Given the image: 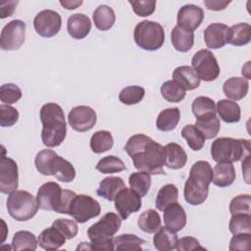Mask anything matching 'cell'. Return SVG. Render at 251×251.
I'll return each instance as SVG.
<instances>
[{
	"instance_id": "cell-1",
	"label": "cell",
	"mask_w": 251,
	"mask_h": 251,
	"mask_svg": "<svg viewBox=\"0 0 251 251\" xmlns=\"http://www.w3.org/2000/svg\"><path fill=\"white\" fill-rule=\"evenodd\" d=\"M125 151L139 172L149 175H165L163 170L166 164L165 146L151 137L142 133L130 136L126 143Z\"/></svg>"
},
{
	"instance_id": "cell-2",
	"label": "cell",
	"mask_w": 251,
	"mask_h": 251,
	"mask_svg": "<svg viewBox=\"0 0 251 251\" xmlns=\"http://www.w3.org/2000/svg\"><path fill=\"white\" fill-rule=\"evenodd\" d=\"M121 225L122 219L117 214L113 212L105 214L87 229V235L91 242H81L76 250H114L113 236L119 231Z\"/></svg>"
},
{
	"instance_id": "cell-3",
	"label": "cell",
	"mask_w": 251,
	"mask_h": 251,
	"mask_svg": "<svg viewBox=\"0 0 251 251\" xmlns=\"http://www.w3.org/2000/svg\"><path fill=\"white\" fill-rule=\"evenodd\" d=\"M41 139L45 146H59L66 138L67 124L64 111L56 103H46L40 109Z\"/></svg>"
},
{
	"instance_id": "cell-4",
	"label": "cell",
	"mask_w": 251,
	"mask_h": 251,
	"mask_svg": "<svg viewBox=\"0 0 251 251\" xmlns=\"http://www.w3.org/2000/svg\"><path fill=\"white\" fill-rule=\"evenodd\" d=\"M251 144L248 139L220 137L211 145V155L217 163H232L250 155Z\"/></svg>"
},
{
	"instance_id": "cell-5",
	"label": "cell",
	"mask_w": 251,
	"mask_h": 251,
	"mask_svg": "<svg viewBox=\"0 0 251 251\" xmlns=\"http://www.w3.org/2000/svg\"><path fill=\"white\" fill-rule=\"evenodd\" d=\"M38 208L37 200L28 191L15 190L8 196V213L18 222H25L30 220L35 216Z\"/></svg>"
},
{
	"instance_id": "cell-6",
	"label": "cell",
	"mask_w": 251,
	"mask_h": 251,
	"mask_svg": "<svg viewBox=\"0 0 251 251\" xmlns=\"http://www.w3.org/2000/svg\"><path fill=\"white\" fill-rule=\"evenodd\" d=\"M133 38L138 47L146 51L160 49L165 41L163 26L154 21H142L135 25Z\"/></svg>"
},
{
	"instance_id": "cell-7",
	"label": "cell",
	"mask_w": 251,
	"mask_h": 251,
	"mask_svg": "<svg viewBox=\"0 0 251 251\" xmlns=\"http://www.w3.org/2000/svg\"><path fill=\"white\" fill-rule=\"evenodd\" d=\"M191 65L200 80L204 81L215 80L221 72L216 57L209 49L197 51L192 57Z\"/></svg>"
},
{
	"instance_id": "cell-8",
	"label": "cell",
	"mask_w": 251,
	"mask_h": 251,
	"mask_svg": "<svg viewBox=\"0 0 251 251\" xmlns=\"http://www.w3.org/2000/svg\"><path fill=\"white\" fill-rule=\"evenodd\" d=\"M100 212L101 207L97 200L89 195L78 194L73 198L68 215L72 216L75 222L83 224L99 216Z\"/></svg>"
},
{
	"instance_id": "cell-9",
	"label": "cell",
	"mask_w": 251,
	"mask_h": 251,
	"mask_svg": "<svg viewBox=\"0 0 251 251\" xmlns=\"http://www.w3.org/2000/svg\"><path fill=\"white\" fill-rule=\"evenodd\" d=\"M25 39V23L22 20L9 22L1 31L0 47L6 51H14L21 48Z\"/></svg>"
},
{
	"instance_id": "cell-10",
	"label": "cell",
	"mask_w": 251,
	"mask_h": 251,
	"mask_svg": "<svg viewBox=\"0 0 251 251\" xmlns=\"http://www.w3.org/2000/svg\"><path fill=\"white\" fill-rule=\"evenodd\" d=\"M62 25V18L59 13L53 10L40 11L33 20V26L37 34L50 38L55 36Z\"/></svg>"
},
{
	"instance_id": "cell-11",
	"label": "cell",
	"mask_w": 251,
	"mask_h": 251,
	"mask_svg": "<svg viewBox=\"0 0 251 251\" xmlns=\"http://www.w3.org/2000/svg\"><path fill=\"white\" fill-rule=\"evenodd\" d=\"M68 122L73 129L78 132L90 130L97 122L96 112L84 105L74 107L68 115Z\"/></svg>"
},
{
	"instance_id": "cell-12",
	"label": "cell",
	"mask_w": 251,
	"mask_h": 251,
	"mask_svg": "<svg viewBox=\"0 0 251 251\" xmlns=\"http://www.w3.org/2000/svg\"><path fill=\"white\" fill-rule=\"evenodd\" d=\"M62 194L63 189L57 182L48 181L43 183L36 194L38 207L42 210L56 212L60 205Z\"/></svg>"
},
{
	"instance_id": "cell-13",
	"label": "cell",
	"mask_w": 251,
	"mask_h": 251,
	"mask_svg": "<svg viewBox=\"0 0 251 251\" xmlns=\"http://www.w3.org/2000/svg\"><path fill=\"white\" fill-rule=\"evenodd\" d=\"M18 185V165L12 158L3 155L0 160V191L4 194H10L17 190Z\"/></svg>"
},
{
	"instance_id": "cell-14",
	"label": "cell",
	"mask_w": 251,
	"mask_h": 251,
	"mask_svg": "<svg viewBox=\"0 0 251 251\" xmlns=\"http://www.w3.org/2000/svg\"><path fill=\"white\" fill-rule=\"evenodd\" d=\"M114 201L122 220H126L130 214L138 212L141 208V197L131 188H123Z\"/></svg>"
},
{
	"instance_id": "cell-15",
	"label": "cell",
	"mask_w": 251,
	"mask_h": 251,
	"mask_svg": "<svg viewBox=\"0 0 251 251\" xmlns=\"http://www.w3.org/2000/svg\"><path fill=\"white\" fill-rule=\"evenodd\" d=\"M204 20V11L199 6L193 4H186L182 6L177 13L178 26L193 31L200 26Z\"/></svg>"
},
{
	"instance_id": "cell-16",
	"label": "cell",
	"mask_w": 251,
	"mask_h": 251,
	"mask_svg": "<svg viewBox=\"0 0 251 251\" xmlns=\"http://www.w3.org/2000/svg\"><path fill=\"white\" fill-rule=\"evenodd\" d=\"M209 185L204 182L188 176L184 184L183 195L185 201L192 205L197 206L204 203L208 197Z\"/></svg>"
},
{
	"instance_id": "cell-17",
	"label": "cell",
	"mask_w": 251,
	"mask_h": 251,
	"mask_svg": "<svg viewBox=\"0 0 251 251\" xmlns=\"http://www.w3.org/2000/svg\"><path fill=\"white\" fill-rule=\"evenodd\" d=\"M228 26L225 24L214 23L209 25L204 30V40L210 49H219L226 44Z\"/></svg>"
},
{
	"instance_id": "cell-18",
	"label": "cell",
	"mask_w": 251,
	"mask_h": 251,
	"mask_svg": "<svg viewBox=\"0 0 251 251\" xmlns=\"http://www.w3.org/2000/svg\"><path fill=\"white\" fill-rule=\"evenodd\" d=\"M165 226L177 232L186 225V214L183 207L177 202L172 203L164 209Z\"/></svg>"
},
{
	"instance_id": "cell-19",
	"label": "cell",
	"mask_w": 251,
	"mask_h": 251,
	"mask_svg": "<svg viewBox=\"0 0 251 251\" xmlns=\"http://www.w3.org/2000/svg\"><path fill=\"white\" fill-rule=\"evenodd\" d=\"M91 29L90 19L84 14H74L67 21L68 33L75 39H82L88 35Z\"/></svg>"
},
{
	"instance_id": "cell-20",
	"label": "cell",
	"mask_w": 251,
	"mask_h": 251,
	"mask_svg": "<svg viewBox=\"0 0 251 251\" xmlns=\"http://www.w3.org/2000/svg\"><path fill=\"white\" fill-rule=\"evenodd\" d=\"M173 80L177 82L185 91L193 90L200 85V78L189 66H179L173 72Z\"/></svg>"
},
{
	"instance_id": "cell-21",
	"label": "cell",
	"mask_w": 251,
	"mask_h": 251,
	"mask_svg": "<svg viewBox=\"0 0 251 251\" xmlns=\"http://www.w3.org/2000/svg\"><path fill=\"white\" fill-rule=\"evenodd\" d=\"M249 89V82L248 79L245 77L233 76L226 79L223 85V91L225 95L234 101L240 100L244 98Z\"/></svg>"
},
{
	"instance_id": "cell-22",
	"label": "cell",
	"mask_w": 251,
	"mask_h": 251,
	"mask_svg": "<svg viewBox=\"0 0 251 251\" xmlns=\"http://www.w3.org/2000/svg\"><path fill=\"white\" fill-rule=\"evenodd\" d=\"M66 239L64 234L52 226L40 232L38 236V244L45 250H56L65 244Z\"/></svg>"
},
{
	"instance_id": "cell-23",
	"label": "cell",
	"mask_w": 251,
	"mask_h": 251,
	"mask_svg": "<svg viewBox=\"0 0 251 251\" xmlns=\"http://www.w3.org/2000/svg\"><path fill=\"white\" fill-rule=\"evenodd\" d=\"M236 174L231 163H218L213 169V183L219 187H226L233 183Z\"/></svg>"
},
{
	"instance_id": "cell-24",
	"label": "cell",
	"mask_w": 251,
	"mask_h": 251,
	"mask_svg": "<svg viewBox=\"0 0 251 251\" xmlns=\"http://www.w3.org/2000/svg\"><path fill=\"white\" fill-rule=\"evenodd\" d=\"M171 41L174 48L178 52H188L194 44L193 31L176 25L171 32Z\"/></svg>"
},
{
	"instance_id": "cell-25",
	"label": "cell",
	"mask_w": 251,
	"mask_h": 251,
	"mask_svg": "<svg viewBox=\"0 0 251 251\" xmlns=\"http://www.w3.org/2000/svg\"><path fill=\"white\" fill-rule=\"evenodd\" d=\"M166 149V164L169 169L178 170L185 166L187 155L184 149L177 143L172 142L165 146Z\"/></svg>"
},
{
	"instance_id": "cell-26",
	"label": "cell",
	"mask_w": 251,
	"mask_h": 251,
	"mask_svg": "<svg viewBox=\"0 0 251 251\" xmlns=\"http://www.w3.org/2000/svg\"><path fill=\"white\" fill-rule=\"evenodd\" d=\"M125 187L126 185L123 178L119 176H108L100 181L96 192L106 200L114 201L118 193Z\"/></svg>"
},
{
	"instance_id": "cell-27",
	"label": "cell",
	"mask_w": 251,
	"mask_h": 251,
	"mask_svg": "<svg viewBox=\"0 0 251 251\" xmlns=\"http://www.w3.org/2000/svg\"><path fill=\"white\" fill-rule=\"evenodd\" d=\"M216 111L219 117L227 124L238 123L241 117L239 105L232 100L222 99L216 105Z\"/></svg>"
},
{
	"instance_id": "cell-28",
	"label": "cell",
	"mask_w": 251,
	"mask_h": 251,
	"mask_svg": "<svg viewBox=\"0 0 251 251\" xmlns=\"http://www.w3.org/2000/svg\"><path fill=\"white\" fill-rule=\"evenodd\" d=\"M51 175L60 181L71 182L75 177V170L68 160L57 155L51 166Z\"/></svg>"
},
{
	"instance_id": "cell-29",
	"label": "cell",
	"mask_w": 251,
	"mask_h": 251,
	"mask_svg": "<svg viewBox=\"0 0 251 251\" xmlns=\"http://www.w3.org/2000/svg\"><path fill=\"white\" fill-rule=\"evenodd\" d=\"M154 247L159 251H171L176 249L177 235L167 226H160L153 237Z\"/></svg>"
},
{
	"instance_id": "cell-30",
	"label": "cell",
	"mask_w": 251,
	"mask_h": 251,
	"mask_svg": "<svg viewBox=\"0 0 251 251\" xmlns=\"http://www.w3.org/2000/svg\"><path fill=\"white\" fill-rule=\"evenodd\" d=\"M251 26L247 23H239L228 28L226 43L234 46H243L250 42Z\"/></svg>"
},
{
	"instance_id": "cell-31",
	"label": "cell",
	"mask_w": 251,
	"mask_h": 251,
	"mask_svg": "<svg viewBox=\"0 0 251 251\" xmlns=\"http://www.w3.org/2000/svg\"><path fill=\"white\" fill-rule=\"evenodd\" d=\"M95 26L102 31L109 30L112 28L116 22V15L114 10L108 5L98 6L92 16Z\"/></svg>"
},
{
	"instance_id": "cell-32",
	"label": "cell",
	"mask_w": 251,
	"mask_h": 251,
	"mask_svg": "<svg viewBox=\"0 0 251 251\" xmlns=\"http://www.w3.org/2000/svg\"><path fill=\"white\" fill-rule=\"evenodd\" d=\"M180 120L178 108H168L160 112L156 121V126L161 131H171L175 129Z\"/></svg>"
},
{
	"instance_id": "cell-33",
	"label": "cell",
	"mask_w": 251,
	"mask_h": 251,
	"mask_svg": "<svg viewBox=\"0 0 251 251\" xmlns=\"http://www.w3.org/2000/svg\"><path fill=\"white\" fill-rule=\"evenodd\" d=\"M195 126L202 132L205 138L211 139L218 135L221 128V124L216 114H212L200 119H196Z\"/></svg>"
},
{
	"instance_id": "cell-34",
	"label": "cell",
	"mask_w": 251,
	"mask_h": 251,
	"mask_svg": "<svg viewBox=\"0 0 251 251\" xmlns=\"http://www.w3.org/2000/svg\"><path fill=\"white\" fill-rule=\"evenodd\" d=\"M138 227L146 233H155L161 226V218L154 209L144 211L137 220Z\"/></svg>"
},
{
	"instance_id": "cell-35",
	"label": "cell",
	"mask_w": 251,
	"mask_h": 251,
	"mask_svg": "<svg viewBox=\"0 0 251 251\" xmlns=\"http://www.w3.org/2000/svg\"><path fill=\"white\" fill-rule=\"evenodd\" d=\"M145 240L135 234L126 233L114 238V246L118 251H140Z\"/></svg>"
},
{
	"instance_id": "cell-36",
	"label": "cell",
	"mask_w": 251,
	"mask_h": 251,
	"mask_svg": "<svg viewBox=\"0 0 251 251\" xmlns=\"http://www.w3.org/2000/svg\"><path fill=\"white\" fill-rule=\"evenodd\" d=\"M178 199V189L173 183H168L160 188L157 193L155 205L156 208L160 211H164V209L172 203L177 202Z\"/></svg>"
},
{
	"instance_id": "cell-37",
	"label": "cell",
	"mask_w": 251,
	"mask_h": 251,
	"mask_svg": "<svg viewBox=\"0 0 251 251\" xmlns=\"http://www.w3.org/2000/svg\"><path fill=\"white\" fill-rule=\"evenodd\" d=\"M114 139L110 131L98 130L90 138V148L92 152L100 154L110 150L113 147Z\"/></svg>"
},
{
	"instance_id": "cell-38",
	"label": "cell",
	"mask_w": 251,
	"mask_h": 251,
	"mask_svg": "<svg viewBox=\"0 0 251 251\" xmlns=\"http://www.w3.org/2000/svg\"><path fill=\"white\" fill-rule=\"evenodd\" d=\"M38 240L35 235L28 230L17 231L12 239V249L14 250H35Z\"/></svg>"
},
{
	"instance_id": "cell-39",
	"label": "cell",
	"mask_w": 251,
	"mask_h": 251,
	"mask_svg": "<svg viewBox=\"0 0 251 251\" xmlns=\"http://www.w3.org/2000/svg\"><path fill=\"white\" fill-rule=\"evenodd\" d=\"M128 183L133 191L140 197H144L150 189L151 177L149 174L144 172L132 173L128 177Z\"/></svg>"
},
{
	"instance_id": "cell-40",
	"label": "cell",
	"mask_w": 251,
	"mask_h": 251,
	"mask_svg": "<svg viewBox=\"0 0 251 251\" xmlns=\"http://www.w3.org/2000/svg\"><path fill=\"white\" fill-rule=\"evenodd\" d=\"M181 136L193 151H199L204 146L206 138L194 125H186L181 129Z\"/></svg>"
},
{
	"instance_id": "cell-41",
	"label": "cell",
	"mask_w": 251,
	"mask_h": 251,
	"mask_svg": "<svg viewBox=\"0 0 251 251\" xmlns=\"http://www.w3.org/2000/svg\"><path fill=\"white\" fill-rule=\"evenodd\" d=\"M192 113L196 119L216 114L215 101L207 96H198L192 102Z\"/></svg>"
},
{
	"instance_id": "cell-42",
	"label": "cell",
	"mask_w": 251,
	"mask_h": 251,
	"mask_svg": "<svg viewBox=\"0 0 251 251\" xmlns=\"http://www.w3.org/2000/svg\"><path fill=\"white\" fill-rule=\"evenodd\" d=\"M160 90L163 98L171 103L180 102L185 97V90L173 79L165 81Z\"/></svg>"
},
{
	"instance_id": "cell-43",
	"label": "cell",
	"mask_w": 251,
	"mask_h": 251,
	"mask_svg": "<svg viewBox=\"0 0 251 251\" xmlns=\"http://www.w3.org/2000/svg\"><path fill=\"white\" fill-rule=\"evenodd\" d=\"M57 153L51 149H44L39 151L34 159V165L36 170L43 176L51 175V166Z\"/></svg>"
},
{
	"instance_id": "cell-44",
	"label": "cell",
	"mask_w": 251,
	"mask_h": 251,
	"mask_svg": "<svg viewBox=\"0 0 251 251\" xmlns=\"http://www.w3.org/2000/svg\"><path fill=\"white\" fill-rule=\"evenodd\" d=\"M189 176L194 177L210 185L213 180V169L207 161L195 162L189 172Z\"/></svg>"
},
{
	"instance_id": "cell-45",
	"label": "cell",
	"mask_w": 251,
	"mask_h": 251,
	"mask_svg": "<svg viewBox=\"0 0 251 251\" xmlns=\"http://www.w3.org/2000/svg\"><path fill=\"white\" fill-rule=\"evenodd\" d=\"M145 95V90L139 85H129L122 89L119 100L126 105H135L139 103Z\"/></svg>"
},
{
	"instance_id": "cell-46",
	"label": "cell",
	"mask_w": 251,
	"mask_h": 251,
	"mask_svg": "<svg viewBox=\"0 0 251 251\" xmlns=\"http://www.w3.org/2000/svg\"><path fill=\"white\" fill-rule=\"evenodd\" d=\"M125 163L116 156H106L102 158L96 165V170L102 174H115L125 171Z\"/></svg>"
},
{
	"instance_id": "cell-47",
	"label": "cell",
	"mask_w": 251,
	"mask_h": 251,
	"mask_svg": "<svg viewBox=\"0 0 251 251\" xmlns=\"http://www.w3.org/2000/svg\"><path fill=\"white\" fill-rule=\"evenodd\" d=\"M229 231L232 234L250 233L251 232V215L235 214L229 221Z\"/></svg>"
},
{
	"instance_id": "cell-48",
	"label": "cell",
	"mask_w": 251,
	"mask_h": 251,
	"mask_svg": "<svg viewBox=\"0 0 251 251\" xmlns=\"http://www.w3.org/2000/svg\"><path fill=\"white\" fill-rule=\"evenodd\" d=\"M229 212L231 215H251V196L249 194H240L232 198L229 203Z\"/></svg>"
},
{
	"instance_id": "cell-49",
	"label": "cell",
	"mask_w": 251,
	"mask_h": 251,
	"mask_svg": "<svg viewBox=\"0 0 251 251\" xmlns=\"http://www.w3.org/2000/svg\"><path fill=\"white\" fill-rule=\"evenodd\" d=\"M22 95V90L15 83H5L0 87V100L7 105L16 103Z\"/></svg>"
},
{
	"instance_id": "cell-50",
	"label": "cell",
	"mask_w": 251,
	"mask_h": 251,
	"mask_svg": "<svg viewBox=\"0 0 251 251\" xmlns=\"http://www.w3.org/2000/svg\"><path fill=\"white\" fill-rule=\"evenodd\" d=\"M57 229H59L67 239H72L75 237L78 231L77 225L75 221L69 219H58L55 220L52 224Z\"/></svg>"
},
{
	"instance_id": "cell-51",
	"label": "cell",
	"mask_w": 251,
	"mask_h": 251,
	"mask_svg": "<svg viewBox=\"0 0 251 251\" xmlns=\"http://www.w3.org/2000/svg\"><path fill=\"white\" fill-rule=\"evenodd\" d=\"M19 120V112L16 108L2 104L0 105V125L3 127L14 126Z\"/></svg>"
},
{
	"instance_id": "cell-52",
	"label": "cell",
	"mask_w": 251,
	"mask_h": 251,
	"mask_svg": "<svg viewBox=\"0 0 251 251\" xmlns=\"http://www.w3.org/2000/svg\"><path fill=\"white\" fill-rule=\"evenodd\" d=\"M128 3L132 7V11L138 17H147L154 13L156 8V1L154 0H147V1H132L129 0Z\"/></svg>"
},
{
	"instance_id": "cell-53",
	"label": "cell",
	"mask_w": 251,
	"mask_h": 251,
	"mask_svg": "<svg viewBox=\"0 0 251 251\" xmlns=\"http://www.w3.org/2000/svg\"><path fill=\"white\" fill-rule=\"evenodd\" d=\"M251 243V234L250 233H238L233 234L229 242L230 251H249Z\"/></svg>"
},
{
	"instance_id": "cell-54",
	"label": "cell",
	"mask_w": 251,
	"mask_h": 251,
	"mask_svg": "<svg viewBox=\"0 0 251 251\" xmlns=\"http://www.w3.org/2000/svg\"><path fill=\"white\" fill-rule=\"evenodd\" d=\"M176 248L178 251H190L195 249L204 250V247L200 245L199 241L192 236H185V237H181L180 239H177Z\"/></svg>"
},
{
	"instance_id": "cell-55",
	"label": "cell",
	"mask_w": 251,
	"mask_h": 251,
	"mask_svg": "<svg viewBox=\"0 0 251 251\" xmlns=\"http://www.w3.org/2000/svg\"><path fill=\"white\" fill-rule=\"evenodd\" d=\"M75 192L72 191V190H68V189H64L63 190V194H62V198H61V202L60 205L57 209V213L59 214H69V209H70V205L72 203L73 198L75 196Z\"/></svg>"
},
{
	"instance_id": "cell-56",
	"label": "cell",
	"mask_w": 251,
	"mask_h": 251,
	"mask_svg": "<svg viewBox=\"0 0 251 251\" xmlns=\"http://www.w3.org/2000/svg\"><path fill=\"white\" fill-rule=\"evenodd\" d=\"M18 4V1H6L0 4V14L1 19H5L7 17H10L13 15L15 8Z\"/></svg>"
},
{
	"instance_id": "cell-57",
	"label": "cell",
	"mask_w": 251,
	"mask_h": 251,
	"mask_svg": "<svg viewBox=\"0 0 251 251\" xmlns=\"http://www.w3.org/2000/svg\"><path fill=\"white\" fill-rule=\"evenodd\" d=\"M205 6L209 9V10H213V11H221L226 9L229 4L230 1H220V0H206L204 1Z\"/></svg>"
},
{
	"instance_id": "cell-58",
	"label": "cell",
	"mask_w": 251,
	"mask_h": 251,
	"mask_svg": "<svg viewBox=\"0 0 251 251\" xmlns=\"http://www.w3.org/2000/svg\"><path fill=\"white\" fill-rule=\"evenodd\" d=\"M242 172H243V176L244 179L246 181V183H250V155H248L247 157H245L242 160Z\"/></svg>"
},
{
	"instance_id": "cell-59",
	"label": "cell",
	"mask_w": 251,
	"mask_h": 251,
	"mask_svg": "<svg viewBox=\"0 0 251 251\" xmlns=\"http://www.w3.org/2000/svg\"><path fill=\"white\" fill-rule=\"evenodd\" d=\"M60 4L67 10H74L82 4V1H60Z\"/></svg>"
}]
</instances>
